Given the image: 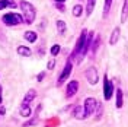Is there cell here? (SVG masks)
Returning a JSON list of instances; mask_svg holds the SVG:
<instances>
[{"instance_id":"1","label":"cell","mask_w":128,"mask_h":127,"mask_svg":"<svg viewBox=\"0 0 128 127\" xmlns=\"http://www.w3.org/2000/svg\"><path fill=\"white\" fill-rule=\"evenodd\" d=\"M20 9H22V12H24V19L26 24H32L34 21H35V8L32 6L29 2H20Z\"/></svg>"},{"instance_id":"2","label":"cell","mask_w":128,"mask_h":127,"mask_svg":"<svg viewBox=\"0 0 128 127\" xmlns=\"http://www.w3.org/2000/svg\"><path fill=\"white\" fill-rule=\"evenodd\" d=\"M22 16L18 15V13H6V15L3 16V22L4 25H8V26H13V25H19L22 24Z\"/></svg>"},{"instance_id":"3","label":"cell","mask_w":128,"mask_h":127,"mask_svg":"<svg viewBox=\"0 0 128 127\" xmlns=\"http://www.w3.org/2000/svg\"><path fill=\"white\" fill-rule=\"evenodd\" d=\"M112 95H114V85H112V82L108 79V76L105 75L104 78V98L108 101V99H111Z\"/></svg>"},{"instance_id":"4","label":"cell","mask_w":128,"mask_h":127,"mask_svg":"<svg viewBox=\"0 0 128 127\" xmlns=\"http://www.w3.org/2000/svg\"><path fill=\"white\" fill-rule=\"evenodd\" d=\"M72 67H73V66H72V61L68 60V61L66 63V66H64L63 73H61V75H60V78H58V82H57V85H58V86H61L64 82H66V79L70 76V73H72Z\"/></svg>"},{"instance_id":"5","label":"cell","mask_w":128,"mask_h":127,"mask_svg":"<svg viewBox=\"0 0 128 127\" xmlns=\"http://www.w3.org/2000/svg\"><path fill=\"white\" fill-rule=\"evenodd\" d=\"M83 107H84L86 112H88L89 115H90V114H93V112L96 111L98 102H96V99H95V98H88V99L84 101V104H83Z\"/></svg>"},{"instance_id":"6","label":"cell","mask_w":128,"mask_h":127,"mask_svg":"<svg viewBox=\"0 0 128 127\" xmlns=\"http://www.w3.org/2000/svg\"><path fill=\"white\" fill-rule=\"evenodd\" d=\"M73 117H76L77 120H83V118H86V117H89V114L86 112L83 105H76L73 108Z\"/></svg>"},{"instance_id":"7","label":"cell","mask_w":128,"mask_h":127,"mask_svg":"<svg viewBox=\"0 0 128 127\" xmlns=\"http://www.w3.org/2000/svg\"><path fill=\"white\" fill-rule=\"evenodd\" d=\"M86 79L90 85H96L98 83V70L95 67H89L86 70Z\"/></svg>"},{"instance_id":"8","label":"cell","mask_w":128,"mask_h":127,"mask_svg":"<svg viewBox=\"0 0 128 127\" xmlns=\"http://www.w3.org/2000/svg\"><path fill=\"white\" fill-rule=\"evenodd\" d=\"M77 89H79V82L77 80H72L67 86V91H66V96L67 98H72L73 95L77 94Z\"/></svg>"},{"instance_id":"9","label":"cell","mask_w":128,"mask_h":127,"mask_svg":"<svg viewBox=\"0 0 128 127\" xmlns=\"http://www.w3.org/2000/svg\"><path fill=\"white\" fill-rule=\"evenodd\" d=\"M34 98H35V91H34V89H29L28 94L25 95L24 101H22V105H29V102H31Z\"/></svg>"},{"instance_id":"10","label":"cell","mask_w":128,"mask_h":127,"mask_svg":"<svg viewBox=\"0 0 128 127\" xmlns=\"http://www.w3.org/2000/svg\"><path fill=\"white\" fill-rule=\"evenodd\" d=\"M31 48L29 47H25V45H19L18 47V54L19 56H24V57H29L31 56Z\"/></svg>"},{"instance_id":"11","label":"cell","mask_w":128,"mask_h":127,"mask_svg":"<svg viewBox=\"0 0 128 127\" xmlns=\"http://www.w3.org/2000/svg\"><path fill=\"white\" fill-rule=\"evenodd\" d=\"M120 35H121V29H120V28H115L114 32H112L111 40H109V44H111V45H115V44H116V41H118V38H120Z\"/></svg>"},{"instance_id":"12","label":"cell","mask_w":128,"mask_h":127,"mask_svg":"<svg viewBox=\"0 0 128 127\" xmlns=\"http://www.w3.org/2000/svg\"><path fill=\"white\" fill-rule=\"evenodd\" d=\"M16 8V3L15 0H0V10L4 8Z\"/></svg>"},{"instance_id":"13","label":"cell","mask_w":128,"mask_h":127,"mask_svg":"<svg viewBox=\"0 0 128 127\" xmlns=\"http://www.w3.org/2000/svg\"><path fill=\"white\" fill-rule=\"evenodd\" d=\"M25 40L26 41H29V42H35L36 41V38H38V35L35 34L34 31H28V32H25Z\"/></svg>"},{"instance_id":"14","label":"cell","mask_w":128,"mask_h":127,"mask_svg":"<svg viewBox=\"0 0 128 127\" xmlns=\"http://www.w3.org/2000/svg\"><path fill=\"white\" fill-rule=\"evenodd\" d=\"M20 115H22V117H29V115H31V108H29V105H22V107H20Z\"/></svg>"},{"instance_id":"15","label":"cell","mask_w":128,"mask_h":127,"mask_svg":"<svg viewBox=\"0 0 128 127\" xmlns=\"http://www.w3.org/2000/svg\"><path fill=\"white\" fill-rule=\"evenodd\" d=\"M111 5H112V0H105V5H104V18H108V13H109Z\"/></svg>"},{"instance_id":"16","label":"cell","mask_w":128,"mask_h":127,"mask_svg":"<svg viewBox=\"0 0 128 127\" xmlns=\"http://www.w3.org/2000/svg\"><path fill=\"white\" fill-rule=\"evenodd\" d=\"M95 3L96 0H88V8H86V15H90L93 12V8H95Z\"/></svg>"},{"instance_id":"17","label":"cell","mask_w":128,"mask_h":127,"mask_svg":"<svg viewBox=\"0 0 128 127\" xmlns=\"http://www.w3.org/2000/svg\"><path fill=\"white\" fill-rule=\"evenodd\" d=\"M122 95H124L122 91L118 89V91H116V108H121V107H122Z\"/></svg>"},{"instance_id":"18","label":"cell","mask_w":128,"mask_h":127,"mask_svg":"<svg viewBox=\"0 0 128 127\" xmlns=\"http://www.w3.org/2000/svg\"><path fill=\"white\" fill-rule=\"evenodd\" d=\"M57 29L60 34H64L66 32V22L64 21H57Z\"/></svg>"},{"instance_id":"19","label":"cell","mask_w":128,"mask_h":127,"mask_svg":"<svg viewBox=\"0 0 128 127\" xmlns=\"http://www.w3.org/2000/svg\"><path fill=\"white\" fill-rule=\"evenodd\" d=\"M82 12H83V8H82L80 5H77V6H74V8H73V15L77 16V18L82 16Z\"/></svg>"},{"instance_id":"20","label":"cell","mask_w":128,"mask_h":127,"mask_svg":"<svg viewBox=\"0 0 128 127\" xmlns=\"http://www.w3.org/2000/svg\"><path fill=\"white\" fill-rule=\"evenodd\" d=\"M127 6H128V2L125 0V3H124V9H122V24L127 22Z\"/></svg>"},{"instance_id":"21","label":"cell","mask_w":128,"mask_h":127,"mask_svg":"<svg viewBox=\"0 0 128 127\" xmlns=\"http://www.w3.org/2000/svg\"><path fill=\"white\" fill-rule=\"evenodd\" d=\"M98 45H99V37H96L95 38V41L92 42V53H96V50H98Z\"/></svg>"},{"instance_id":"22","label":"cell","mask_w":128,"mask_h":127,"mask_svg":"<svg viewBox=\"0 0 128 127\" xmlns=\"http://www.w3.org/2000/svg\"><path fill=\"white\" fill-rule=\"evenodd\" d=\"M58 53H60V45H58V44H54V45L51 47V54H52V56H57Z\"/></svg>"},{"instance_id":"23","label":"cell","mask_w":128,"mask_h":127,"mask_svg":"<svg viewBox=\"0 0 128 127\" xmlns=\"http://www.w3.org/2000/svg\"><path fill=\"white\" fill-rule=\"evenodd\" d=\"M54 64H56V61H54V58H51L50 61H48V64H47V67L51 70V69H54Z\"/></svg>"},{"instance_id":"24","label":"cell","mask_w":128,"mask_h":127,"mask_svg":"<svg viewBox=\"0 0 128 127\" xmlns=\"http://www.w3.org/2000/svg\"><path fill=\"white\" fill-rule=\"evenodd\" d=\"M56 6H57V9H58V10H61V12H64V5L63 3H56Z\"/></svg>"},{"instance_id":"25","label":"cell","mask_w":128,"mask_h":127,"mask_svg":"<svg viewBox=\"0 0 128 127\" xmlns=\"http://www.w3.org/2000/svg\"><path fill=\"white\" fill-rule=\"evenodd\" d=\"M6 112V110H4V107H0V115H3Z\"/></svg>"},{"instance_id":"26","label":"cell","mask_w":128,"mask_h":127,"mask_svg":"<svg viewBox=\"0 0 128 127\" xmlns=\"http://www.w3.org/2000/svg\"><path fill=\"white\" fill-rule=\"evenodd\" d=\"M42 79H44V73H41L40 76H38V82H41Z\"/></svg>"},{"instance_id":"27","label":"cell","mask_w":128,"mask_h":127,"mask_svg":"<svg viewBox=\"0 0 128 127\" xmlns=\"http://www.w3.org/2000/svg\"><path fill=\"white\" fill-rule=\"evenodd\" d=\"M54 2H56V3H64L66 0H54Z\"/></svg>"},{"instance_id":"28","label":"cell","mask_w":128,"mask_h":127,"mask_svg":"<svg viewBox=\"0 0 128 127\" xmlns=\"http://www.w3.org/2000/svg\"><path fill=\"white\" fill-rule=\"evenodd\" d=\"M0 104H2V86H0Z\"/></svg>"}]
</instances>
